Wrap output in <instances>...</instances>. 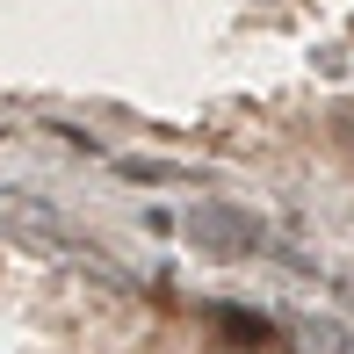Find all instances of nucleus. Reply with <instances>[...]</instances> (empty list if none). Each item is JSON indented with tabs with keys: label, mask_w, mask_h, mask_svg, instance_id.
<instances>
[{
	"label": "nucleus",
	"mask_w": 354,
	"mask_h": 354,
	"mask_svg": "<svg viewBox=\"0 0 354 354\" xmlns=\"http://www.w3.org/2000/svg\"><path fill=\"white\" fill-rule=\"evenodd\" d=\"M224 333H232V340H268L261 318H239V311H224Z\"/></svg>",
	"instance_id": "nucleus-1"
}]
</instances>
